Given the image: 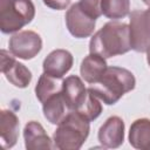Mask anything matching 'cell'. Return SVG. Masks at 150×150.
Listing matches in <instances>:
<instances>
[{"label": "cell", "instance_id": "obj_12", "mask_svg": "<svg viewBox=\"0 0 150 150\" xmlns=\"http://www.w3.org/2000/svg\"><path fill=\"white\" fill-rule=\"evenodd\" d=\"M23 139L27 150H45L52 149L53 141L43 129V127L36 121H29L23 128Z\"/></svg>", "mask_w": 150, "mask_h": 150}, {"label": "cell", "instance_id": "obj_6", "mask_svg": "<svg viewBox=\"0 0 150 150\" xmlns=\"http://www.w3.org/2000/svg\"><path fill=\"white\" fill-rule=\"evenodd\" d=\"M129 18L131 45L135 49L144 52L150 47V6L145 11H132Z\"/></svg>", "mask_w": 150, "mask_h": 150}, {"label": "cell", "instance_id": "obj_10", "mask_svg": "<svg viewBox=\"0 0 150 150\" xmlns=\"http://www.w3.org/2000/svg\"><path fill=\"white\" fill-rule=\"evenodd\" d=\"M73 62L74 59L70 52L66 49H54L43 60V73L56 79H62L71 69Z\"/></svg>", "mask_w": 150, "mask_h": 150}, {"label": "cell", "instance_id": "obj_13", "mask_svg": "<svg viewBox=\"0 0 150 150\" xmlns=\"http://www.w3.org/2000/svg\"><path fill=\"white\" fill-rule=\"evenodd\" d=\"M20 122L15 112L8 109L0 111V139L4 149H11L16 144Z\"/></svg>", "mask_w": 150, "mask_h": 150}, {"label": "cell", "instance_id": "obj_5", "mask_svg": "<svg viewBox=\"0 0 150 150\" xmlns=\"http://www.w3.org/2000/svg\"><path fill=\"white\" fill-rule=\"evenodd\" d=\"M9 52L19 59L30 60L42 49V39L34 30H19L8 41Z\"/></svg>", "mask_w": 150, "mask_h": 150}, {"label": "cell", "instance_id": "obj_14", "mask_svg": "<svg viewBox=\"0 0 150 150\" xmlns=\"http://www.w3.org/2000/svg\"><path fill=\"white\" fill-rule=\"evenodd\" d=\"M107 68L108 66L104 57H102L98 54L89 53L81 62L80 74L87 83L94 84L100 81Z\"/></svg>", "mask_w": 150, "mask_h": 150}, {"label": "cell", "instance_id": "obj_3", "mask_svg": "<svg viewBox=\"0 0 150 150\" xmlns=\"http://www.w3.org/2000/svg\"><path fill=\"white\" fill-rule=\"evenodd\" d=\"M89 130V121L77 111L69 110L54 131V148L59 150H79L88 138Z\"/></svg>", "mask_w": 150, "mask_h": 150}, {"label": "cell", "instance_id": "obj_8", "mask_svg": "<svg viewBox=\"0 0 150 150\" xmlns=\"http://www.w3.org/2000/svg\"><path fill=\"white\" fill-rule=\"evenodd\" d=\"M64 19L68 32L76 39H84L94 33L96 20L86 14L80 8L77 2L69 7V9L66 12Z\"/></svg>", "mask_w": 150, "mask_h": 150}, {"label": "cell", "instance_id": "obj_21", "mask_svg": "<svg viewBox=\"0 0 150 150\" xmlns=\"http://www.w3.org/2000/svg\"><path fill=\"white\" fill-rule=\"evenodd\" d=\"M42 1L47 7L55 11L66 9L70 4V0H42Z\"/></svg>", "mask_w": 150, "mask_h": 150}, {"label": "cell", "instance_id": "obj_18", "mask_svg": "<svg viewBox=\"0 0 150 150\" xmlns=\"http://www.w3.org/2000/svg\"><path fill=\"white\" fill-rule=\"evenodd\" d=\"M101 11L108 19H123L130 12V0H101Z\"/></svg>", "mask_w": 150, "mask_h": 150}, {"label": "cell", "instance_id": "obj_22", "mask_svg": "<svg viewBox=\"0 0 150 150\" xmlns=\"http://www.w3.org/2000/svg\"><path fill=\"white\" fill-rule=\"evenodd\" d=\"M145 53H146V61H148V64H149V67H150V47L148 48V50H146Z\"/></svg>", "mask_w": 150, "mask_h": 150}, {"label": "cell", "instance_id": "obj_1", "mask_svg": "<svg viewBox=\"0 0 150 150\" xmlns=\"http://www.w3.org/2000/svg\"><path fill=\"white\" fill-rule=\"evenodd\" d=\"M130 49L129 25L118 21L107 22L89 42V53L98 54L104 59L125 54Z\"/></svg>", "mask_w": 150, "mask_h": 150}, {"label": "cell", "instance_id": "obj_9", "mask_svg": "<svg viewBox=\"0 0 150 150\" xmlns=\"http://www.w3.org/2000/svg\"><path fill=\"white\" fill-rule=\"evenodd\" d=\"M98 142L108 149L120 148L124 142V122L118 116H110L97 132Z\"/></svg>", "mask_w": 150, "mask_h": 150}, {"label": "cell", "instance_id": "obj_2", "mask_svg": "<svg viewBox=\"0 0 150 150\" xmlns=\"http://www.w3.org/2000/svg\"><path fill=\"white\" fill-rule=\"evenodd\" d=\"M136 79L134 74L122 67H108L97 83L91 84L88 90L107 105L115 104L124 94L135 89Z\"/></svg>", "mask_w": 150, "mask_h": 150}, {"label": "cell", "instance_id": "obj_23", "mask_svg": "<svg viewBox=\"0 0 150 150\" xmlns=\"http://www.w3.org/2000/svg\"><path fill=\"white\" fill-rule=\"evenodd\" d=\"M143 2H144L145 5H148V6H150V0H143Z\"/></svg>", "mask_w": 150, "mask_h": 150}, {"label": "cell", "instance_id": "obj_17", "mask_svg": "<svg viewBox=\"0 0 150 150\" xmlns=\"http://www.w3.org/2000/svg\"><path fill=\"white\" fill-rule=\"evenodd\" d=\"M61 79L53 77L46 73H42L39 77V81L35 86V95L36 98L43 103L50 96L60 93L62 90V81Z\"/></svg>", "mask_w": 150, "mask_h": 150}, {"label": "cell", "instance_id": "obj_15", "mask_svg": "<svg viewBox=\"0 0 150 150\" xmlns=\"http://www.w3.org/2000/svg\"><path fill=\"white\" fill-rule=\"evenodd\" d=\"M129 143L138 150H150V120L138 118L129 129Z\"/></svg>", "mask_w": 150, "mask_h": 150}, {"label": "cell", "instance_id": "obj_7", "mask_svg": "<svg viewBox=\"0 0 150 150\" xmlns=\"http://www.w3.org/2000/svg\"><path fill=\"white\" fill-rule=\"evenodd\" d=\"M15 56L5 49L0 53V71L7 81L16 88H27L32 81V71L14 59Z\"/></svg>", "mask_w": 150, "mask_h": 150}, {"label": "cell", "instance_id": "obj_16", "mask_svg": "<svg viewBox=\"0 0 150 150\" xmlns=\"http://www.w3.org/2000/svg\"><path fill=\"white\" fill-rule=\"evenodd\" d=\"M67 110L68 108H67V104L64 102V98L61 91L50 96L46 102L42 103L43 116L52 124L57 125L68 114Z\"/></svg>", "mask_w": 150, "mask_h": 150}, {"label": "cell", "instance_id": "obj_20", "mask_svg": "<svg viewBox=\"0 0 150 150\" xmlns=\"http://www.w3.org/2000/svg\"><path fill=\"white\" fill-rule=\"evenodd\" d=\"M80 8L93 19H98L102 15L101 0H80L77 2Z\"/></svg>", "mask_w": 150, "mask_h": 150}, {"label": "cell", "instance_id": "obj_4", "mask_svg": "<svg viewBox=\"0 0 150 150\" xmlns=\"http://www.w3.org/2000/svg\"><path fill=\"white\" fill-rule=\"evenodd\" d=\"M34 16L35 6L32 0H0V30L4 34L19 32Z\"/></svg>", "mask_w": 150, "mask_h": 150}, {"label": "cell", "instance_id": "obj_19", "mask_svg": "<svg viewBox=\"0 0 150 150\" xmlns=\"http://www.w3.org/2000/svg\"><path fill=\"white\" fill-rule=\"evenodd\" d=\"M75 111H77L87 121L91 122V121L96 120L101 115V112H102V104L100 102V98H97L94 94H91L88 90L87 98L80 105V108L77 110H75Z\"/></svg>", "mask_w": 150, "mask_h": 150}, {"label": "cell", "instance_id": "obj_11", "mask_svg": "<svg viewBox=\"0 0 150 150\" xmlns=\"http://www.w3.org/2000/svg\"><path fill=\"white\" fill-rule=\"evenodd\" d=\"M61 93L68 110H77L88 96V89L77 75H70L62 80Z\"/></svg>", "mask_w": 150, "mask_h": 150}]
</instances>
